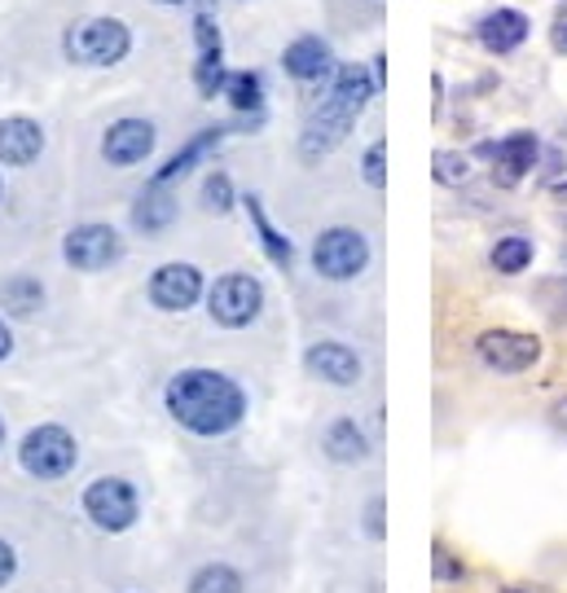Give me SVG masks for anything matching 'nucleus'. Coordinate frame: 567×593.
Instances as JSON below:
<instances>
[{
    "label": "nucleus",
    "instance_id": "obj_28",
    "mask_svg": "<svg viewBox=\"0 0 567 593\" xmlns=\"http://www.w3.org/2000/svg\"><path fill=\"white\" fill-rule=\"evenodd\" d=\"M203 207L216 212V216H225L229 207H233V181H229L225 172H212L203 181Z\"/></svg>",
    "mask_w": 567,
    "mask_h": 593
},
{
    "label": "nucleus",
    "instance_id": "obj_7",
    "mask_svg": "<svg viewBox=\"0 0 567 593\" xmlns=\"http://www.w3.org/2000/svg\"><path fill=\"white\" fill-rule=\"evenodd\" d=\"M369 264V242L356 229H326L313 246V268L331 282H352L361 268Z\"/></svg>",
    "mask_w": 567,
    "mask_h": 593
},
{
    "label": "nucleus",
    "instance_id": "obj_17",
    "mask_svg": "<svg viewBox=\"0 0 567 593\" xmlns=\"http://www.w3.org/2000/svg\"><path fill=\"white\" fill-rule=\"evenodd\" d=\"M176 221V198L168 194V185H145V194L136 198V207H132V225L141 229V234H163L168 225Z\"/></svg>",
    "mask_w": 567,
    "mask_h": 593
},
{
    "label": "nucleus",
    "instance_id": "obj_31",
    "mask_svg": "<svg viewBox=\"0 0 567 593\" xmlns=\"http://www.w3.org/2000/svg\"><path fill=\"white\" fill-rule=\"evenodd\" d=\"M194 44H199V53L221 49V27H216L212 13H199V18H194Z\"/></svg>",
    "mask_w": 567,
    "mask_h": 593
},
{
    "label": "nucleus",
    "instance_id": "obj_34",
    "mask_svg": "<svg viewBox=\"0 0 567 593\" xmlns=\"http://www.w3.org/2000/svg\"><path fill=\"white\" fill-rule=\"evenodd\" d=\"M550 427H555V431H559V436L567 440V396L559 400V405H555V409H550Z\"/></svg>",
    "mask_w": 567,
    "mask_h": 593
},
{
    "label": "nucleus",
    "instance_id": "obj_8",
    "mask_svg": "<svg viewBox=\"0 0 567 593\" xmlns=\"http://www.w3.org/2000/svg\"><path fill=\"white\" fill-rule=\"evenodd\" d=\"M475 352L497 374H524L541 360V339L524 335V330H484L475 339Z\"/></svg>",
    "mask_w": 567,
    "mask_h": 593
},
{
    "label": "nucleus",
    "instance_id": "obj_27",
    "mask_svg": "<svg viewBox=\"0 0 567 593\" xmlns=\"http://www.w3.org/2000/svg\"><path fill=\"white\" fill-rule=\"evenodd\" d=\"M432 167H436V181H441V185H449V190H457V185H466V181H470V163H466L457 150H436Z\"/></svg>",
    "mask_w": 567,
    "mask_h": 593
},
{
    "label": "nucleus",
    "instance_id": "obj_30",
    "mask_svg": "<svg viewBox=\"0 0 567 593\" xmlns=\"http://www.w3.org/2000/svg\"><path fill=\"white\" fill-rule=\"evenodd\" d=\"M365 181H369L374 190L387 185V145H383V141H374V145L365 150Z\"/></svg>",
    "mask_w": 567,
    "mask_h": 593
},
{
    "label": "nucleus",
    "instance_id": "obj_22",
    "mask_svg": "<svg viewBox=\"0 0 567 593\" xmlns=\"http://www.w3.org/2000/svg\"><path fill=\"white\" fill-rule=\"evenodd\" d=\"M374 89H378V80L365 71V67H356V62H347L335 71V89L331 93H340L343 102H352L356 111H365V102L374 98Z\"/></svg>",
    "mask_w": 567,
    "mask_h": 593
},
{
    "label": "nucleus",
    "instance_id": "obj_32",
    "mask_svg": "<svg viewBox=\"0 0 567 593\" xmlns=\"http://www.w3.org/2000/svg\"><path fill=\"white\" fill-rule=\"evenodd\" d=\"M365 532H369L374 541H383V497L369 501V510H365Z\"/></svg>",
    "mask_w": 567,
    "mask_h": 593
},
{
    "label": "nucleus",
    "instance_id": "obj_23",
    "mask_svg": "<svg viewBox=\"0 0 567 593\" xmlns=\"http://www.w3.org/2000/svg\"><path fill=\"white\" fill-rule=\"evenodd\" d=\"M190 593H242V576L229 563H207L190 576Z\"/></svg>",
    "mask_w": 567,
    "mask_h": 593
},
{
    "label": "nucleus",
    "instance_id": "obj_25",
    "mask_svg": "<svg viewBox=\"0 0 567 593\" xmlns=\"http://www.w3.org/2000/svg\"><path fill=\"white\" fill-rule=\"evenodd\" d=\"M533 264V242L528 237H502L493 246V268L497 273H524Z\"/></svg>",
    "mask_w": 567,
    "mask_h": 593
},
{
    "label": "nucleus",
    "instance_id": "obj_9",
    "mask_svg": "<svg viewBox=\"0 0 567 593\" xmlns=\"http://www.w3.org/2000/svg\"><path fill=\"white\" fill-rule=\"evenodd\" d=\"M62 255L71 268H84V273H98V268H111L114 259L123 255V242L111 225H80L71 229L62 242Z\"/></svg>",
    "mask_w": 567,
    "mask_h": 593
},
{
    "label": "nucleus",
    "instance_id": "obj_2",
    "mask_svg": "<svg viewBox=\"0 0 567 593\" xmlns=\"http://www.w3.org/2000/svg\"><path fill=\"white\" fill-rule=\"evenodd\" d=\"M128 49H132V31L119 18H89V22L71 27L62 40V53L75 67H119L128 58Z\"/></svg>",
    "mask_w": 567,
    "mask_h": 593
},
{
    "label": "nucleus",
    "instance_id": "obj_24",
    "mask_svg": "<svg viewBox=\"0 0 567 593\" xmlns=\"http://www.w3.org/2000/svg\"><path fill=\"white\" fill-rule=\"evenodd\" d=\"M225 98L233 111H260L264 106V80L255 71H242V75H229Z\"/></svg>",
    "mask_w": 567,
    "mask_h": 593
},
{
    "label": "nucleus",
    "instance_id": "obj_19",
    "mask_svg": "<svg viewBox=\"0 0 567 593\" xmlns=\"http://www.w3.org/2000/svg\"><path fill=\"white\" fill-rule=\"evenodd\" d=\"M221 136H225V127H207V132H199L185 150H176V154L163 163V172H154V185H172V181H181L185 172H194V163L207 159V154L221 145Z\"/></svg>",
    "mask_w": 567,
    "mask_h": 593
},
{
    "label": "nucleus",
    "instance_id": "obj_1",
    "mask_svg": "<svg viewBox=\"0 0 567 593\" xmlns=\"http://www.w3.org/2000/svg\"><path fill=\"white\" fill-rule=\"evenodd\" d=\"M163 405L194 436H229L246 413L242 387L221 369H181L168 382Z\"/></svg>",
    "mask_w": 567,
    "mask_h": 593
},
{
    "label": "nucleus",
    "instance_id": "obj_6",
    "mask_svg": "<svg viewBox=\"0 0 567 593\" xmlns=\"http://www.w3.org/2000/svg\"><path fill=\"white\" fill-rule=\"evenodd\" d=\"M136 488L119 474H107V479H93L84 488V514L102 528V532H128L136 523Z\"/></svg>",
    "mask_w": 567,
    "mask_h": 593
},
{
    "label": "nucleus",
    "instance_id": "obj_36",
    "mask_svg": "<svg viewBox=\"0 0 567 593\" xmlns=\"http://www.w3.org/2000/svg\"><path fill=\"white\" fill-rule=\"evenodd\" d=\"M550 194H555L559 203H567V181H555V185H550Z\"/></svg>",
    "mask_w": 567,
    "mask_h": 593
},
{
    "label": "nucleus",
    "instance_id": "obj_37",
    "mask_svg": "<svg viewBox=\"0 0 567 593\" xmlns=\"http://www.w3.org/2000/svg\"><path fill=\"white\" fill-rule=\"evenodd\" d=\"M555 44H559V49H564V53H567V27H564V31H559V40H555Z\"/></svg>",
    "mask_w": 567,
    "mask_h": 593
},
{
    "label": "nucleus",
    "instance_id": "obj_41",
    "mask_svg": "<svg viewBox=\"0 0 567 593\" xmlns=\"http://www.w3.org/2000/svg\"><path fill=\"white\" fill-rule=\"evenodd\" d=\"M510 593H524V590H510Z\"/></svg>",
    "mask_w": 567,
    "mask_h": 593
},
{
    "label": "nucleus",
    "instance_id": "obj_38",
    "mask_svg": "<svg viewBox=\"0 0 567 593\" xmlns=\"http://www.w3.org/2000/svg\"><path fill=\"white\" fill-rule=\"evenodd\" d=\"M199 4H207V9H212V4H216V0H199Z\"/></svg>",
    "mask_w": 567,
    "mask_h": 593
},
{
    "label": "nucleus",
    "instance_id": "obj_26",
    "mask_svg": "<svg viewBox=\"0 0 567 593\" xmlns=\"http://www.w3.org/2000/svg\"><path fill=\"white\" fill-rule=\"evenodd\" d=\"M194 84H199V93H203V98H216V93H221V89L229 84L221 49H212V53H199V67H194Z\"/></svg>",
    "mask_w": 567,
    "mask_h": 593
},
{
    "label": "nucleus",
    "instance_id": "obj_18",
    "mask_svg": "<svg viewBox=\"0 0 567 593\" xmlns=\"http://www.w3.org/2000/svg\"><path fill=\"white\" fill-rule=\"evenodd\" d=\"M326 458L331 462H340V467H356V462H365L369 458V440H365V431L352 422V418H340V422H331V431H326Z\"/></svg>",
    "mask_w": 567,
    "mask_h": 593
},
{
    "label": "nucleus",
    "instance_id": "obj_35",
    "mask_svg": "<svg viewBox=\"0 0 567 593\" xmlns=\"http://www.w3.org/2000/svg\"><path fill=\"white\" fill-rule=\"evenodd\" d=\"M9 352H13V335H9V326L0 321V360H4Z\"/></svg>",
    "mask_w": 567,
    "mask_h": 593
},
{
    "label": "nucleus",
    "instance_id": "obj_16",
    "mask_svg": "<svg viewBox=\"0 0 567 593\" xmlns=\"http://www.w3.org/2000/svg\"><path fill=\"white\" fill-rule=\"evenodd\" d=\"M528 31H533V22H528L519 9H493V13L479 22V44H484L488 53H510V49H519V44L528 40Z\"/></svg>",
    "mask_w": 567,
    "mask_h": 593
},
{
    "label": "nucleus",
    "instance_id": "obj_12",
    "mask_svg": "<svg viewBox=\"0 0 567 593\" xmlns=\"http://www.w3.org/2000/svg\"><path fill=\"white\" fill-rule=\"evenodd\" d=\"M40 150H44V127L36 119H0V163L4 167H27L40 159Z\"/></svg>",
    "mask_w": 567,
    "mask_h": 593
},
{
    "label": "nucleus",
    "instance_id": "obj_4",
    "mask_svg": "<svg viewBox=\"0 0 567 593\" xmlns=\"http://www.w3.org/2000/svg\"><path fill=\"white\" fill-rule=\"evenodd\" d=\"M260 308H264V286H260L251 273H225V277L212 286V295H207V313H212V321L225 326V330L251 326V321L260 317Z\"/></svg>",
    "mask_w": 567,
    "mask_h": 593
},
{
    "label": "nucleus",
    "instance_id": "obj_29",
    "mask_svg": "<svg viewBox=\"0 0 567 593\" xmlns=\"http://www.w3.org/2000/svg\"><path fill=\"white\" fill-rule=\"evenodd\" d=\"M432 576H436L441 585H454V581H462V576H466V568L457 563L445 545H436V550H432Z\"/></svg>",
    "mask_w": 567,
    "mask_h": 593
},
{
    "label": "nucleus",
    "instance_id": "obj_14",
    "mask_svg": "<svg viewBox=\"0 0 567 593\" xmlns=\"http://www.w3.org/2000/svg\"><path fill=\"white\" fill-rule=\"evenodd\" d=\"M304 365H308L313 378H322L331 387H352L361 378V356L352 352L347 344H313Z\"/></svg>",
    "mask_w": 567,
    "mask_h": 593
},
{
    "label": "nucleus",
    "instance_id": "obj_21",
    "mask_svg": "<svg viewBox=\"0 0 567 593\" xmlns=\"http://www.w3.org/2000/svg\"><path fill=\"white\" fill-rule=\"evenodd\" d=\"M0 308L9 317H36L44 308V286L36 277H9L0 286Z\"/></svg>",
    "mask_w": 567,
    "mask_h": 593
},
{
    "label": "nucleus",
    "instance_id": "obj_39",
    "mask_svg": "<svg viewBox=\"0 0 567 593\" xmlns=\"http://www.w3.org/2000/svg\"><path fill=\"white\" fill-rule=\"evenodd\" d=\"M163 4H185V0H163Z\"/></svg>",
    "mask_w": 567,
    "mask_h": 593
},
{
    "label": "nucleus",
    "instance_id": "obj_5",
    "mask_svg": "<svg viewBox=\"0 0 567 593\" xmlns=\"http://www.w3.org/2000/svg\"><path fill=\"white\" fill-rule=\"evenodd\" d=\"M356 106L352 102H343L340 93H331L313 115L304 123V136H300V159L304 163H317V159H326L331 150H340L343 136L352 132V123H356Z\"/></svg>",
    "mask_w": 567,
    "mask_h": 593
},
{
    "label": "nucleus",
    "instance_id": "obj_10",
    "mask_svg": "<svg viewBox=\"0 0 567 593\" xmlns=\"http://www.w3.org/2000/svg\"><path fill=\"white\" fill-rule=\"evenodd\" d=\"M203 299V273L194 264H163L150 277V304L163 313H185Z\"/></svg>",
    "mask_w": 567,
    "mask_h": 593
},
{
    "label": "nucleus",
    "instance_id": "obj_20",
    "mask_svg": "<svg viewBox=\"0 0 567 593\" xmlns=\"http://www.w3.org/2000/svg\"><path fill=\"white\" fill-rule=\"evenodd\" d=\"M246 216H251V225H255V234H260L264 255H269L277 268H291V264H295V246H291V237L286 234H277V229H273V221L264 216V203H260L255 194L246 198Z\"/></svg>",
    "mask_w": 567,
    "mask_h": 593
},
{
    "label": "nucleus",
    "instance_id": "obj_33",
    "mask_svg": "<svg viewBox=\"0 0 567 593\" xmlns=\"http://www.w3.org/2000/svg\"><path fill=\"white\" fill-rule=\"evenodd\" d=\"M13 572H18V554H13L9 541H0V590L13 581Z\"/></svg>",
    "mask_w": 567,
    "mask_h": 593
},
{
    "label": "nucleus",
    "instance_id": "obj_11",
    "mask_svg": "<svg viewBox=\"0 0 567 593\" xmlns=\"http://www.w3.org/2000/svg\"><path fill=\"white\" fill-rule=\"evenodd\" d=\"M150 150H154V123H145V119H119L102 136V159L114 167H132V163L150 159Z\"/></svg>",
    "mask_w": 567,
    "mask_h": 593
},
{
    "label": "nucleus",
    "instance_id": "obj_3",
    "mask_svg": "<svg viewBox=\"0 0 567 593\" xmlns=\"http://www.w3.org/2000/svg\"><path fill=\"white\" fill-rule=\"evenodd\" d=\"M75 436L67 427H36L27 431L22 449H18V462L31 479H62V474L75 471Z\"/></svg>",
    "mask_w": 567,
    "mask_h": 593
},
{
    "label": "nucleus",
    "instance_id": "obj_40",
    "mask_svg": "<svg viewBox=\"0 0 567 593\" xmlns=\"http://www.w3.org/2000/svg\"><path fill=\"white\" fill-rule=\"evenodd\" d=\"M0 444H4V422H0Z\"/></svg>",
    "mask_w": 567,
    "mask_h": 593
},
{
    "label": "nucleus",
    "instance_id": "obj_15",
    "mask_svg": "<svg viewBox=\"0 0 567 593\" xmlns=\"http://www.w3.org/2000/svg\"><path fill=\"white\" fill-rule=\"evenodd\" d=\"M282 67H286V75H291V80L313 84V80H322V75L335 67V62H331V44H326L322 35H300V40H291V44H286Z\"/></svg>",
    "mask_w": 567,
    "mask_h": 593
},
{
    "label": "nucleus",
    "instance_id": "obj_13",
    "mask_svg": "<svg viewBox=\"0 0 567 593\" xmlns=\"http://www.w3.org/2000/svg\"><path fill=\"white\" fill-rule=\"evenodd\" d=\"M537 150H541V145H537L533 132H515V136H506V141L493 150V181L506 185V190H515V185L533 172Z\"/></svg>",
    "mask_w": 567,
    "mask_h": 593
}]
</instances>
